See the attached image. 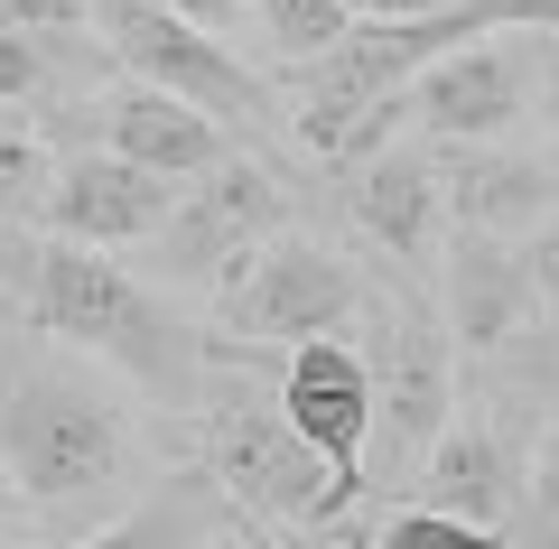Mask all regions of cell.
<instances>
[{"label": "cell", "mask_w": 559, "mask_h": 549, "mask_svg": "<svg viewBox=\"0 0 559 549\" xmlns=\"http://www.w3.org/2000/svg\"><path fill=\"white\" fill-rule=\"evenodd\" d=\"M373 549H503V530H485V522H448V512H429V503H401L392 522H382Z\"/></svg>", "instance_id": "obj_21"}, {"label": "cell", "mask_w": 559, "mask_h": 549, "mask_svg": "<svg viewBox=\"0 0 559 549\" xmlns=\"http://www.w3.org/2000/svg\"><path fill=\"white\" fill-rule=\"evenodd\" d=\"M178 205V177H150L112 150H75L47 187V234L84 242V252H121V242H150Z\"/></svg>", "instance_id": "obj_14"}, {"label": "cell", "mask_w": 559, "mask_h": 549, "mask_svg": "<svg viewBox=\"0 0 559 549\" xmlns=\"http://www.w3.org/2000/svg\"><path fill=\"white\" fill-rule=\"evenodd\" d=\"M280 410L326 466V522L364 493V438H373V373L345 335H308L280 354Z\"/></svg>", "instance_id": "obj_10"}, {"label": "cell", "mask_w": 559, "mask_h": 549, "mask_svg": "<svg viewBox=\"0 0 559 549\" xmlns=\"http://www.w3.org/2000/svg\"><path fill=\"white\" fill-rule=\"evenodd\" d=\"M84 121H94V140L112 158H131V168L150 177H205L215 158H234V140H224L215 112H197V103L159 94V84H121V94H94L84 103Z\"/></svg>", "instance_id": "obj_16"}, {"label": "cell", "mask_w": 559, "mask_h": 549, "mask_svg": "<svg viewBox=\"0 0 559 549\" xmlns=\"http://www.w3.org/2000/svg\"><path fill=\"white\" fill-rule=\"evenodd\" d=\"M252 10H261V28H271L280 65L318 57V47H336L345 28H355V10H345V0H252Z\"/></svg>", "instance_id": "obj_20"}, {"label": "cell", "mask_w": 559, "mask_h": 549, "mask_svg": "<svg viewBox=\"0 0 559 549\" xmlns=\"http://www.w3.org/2000/svg\"><path fill=\"white\" fill-rule=\"evenodd\" d=\"M345 215L392 271H429L448 242V187H439V140L392 131L382 150H364L345 168Z\"/></svg>", "instance_id": "obj_11"}, {"label": "cell", "mask_w": 559, "mask_h": 549, "mask_svg": "<svg viewBox=\"0 0 559 549\" xmlns=\"http://www.w3.org/2000/svg\"><path fill=\"white\" fill-rule=\"evenodd\" d=\"M355 20H419V10H439V0H345Z\"/></svg>", "instance_id": "obj_28"}, {"label": "cell", "mask_w": 559, "mask_h": 549, "mask_svg": "<svg viewBox=\"0 0 559 549\" xmlns=\"http://www.w3.org/2000/svg\"><path fill=\"white\" fill-rule=\"evenodd\" d=\"M280 224H289V187H280L261 158H215L205 177H187L178 205H168V224L150 242H159V271L168 279H234L242 252L252 242H271Z\"/></svg>", "instance_id": "obj_9"}, {"label": "cell", "mask_w": 559, "mask_h": 549, "mask_svg": "<svg viewBox=\"0 0 559 549\" xmlns=\"http://www.w3.org/2000/svg\"><path fill=\"white\" fill-rule=\"evenodd\" d=\"M197 466L215 493L261 530H308L326 522V466L289 410H280V345H242V335H205V392H197Z\"/></svg>", "instance_id": "obj_2"}, {"label": "cell", "mask_w": 559, "mask_h": 549, "mask_svg": "<svg viewBox=\"0 0 559 549\" xmlns=\"http://www.w3.org/2000/svg\"><path fill=\"white\" fill-rule=\"evenodd\" d=\"M522 456H532V438L503 419V401L485 392L476 410H448V429L429 438V456L411 466V503H429V512H448V522H485V530H503L513 522V503H522Z\"/></svg>", "instance_id": "obj_12"}, {"label": "cell", "mask_w": 559, "mask_h": 549, "mask_svg": "<svg viewBox=\"0 0 559 549\" xmlns=\"http://www.w3.org/2000/svg\"><path fill=\"white\" fill-rule=\"evenodd\" d=\"M28 522H38V503H28V493L0 475V549H28Z\"/></svg>", "instance_id": "obj_25"}, {"label": "cell", "mask_w": 559, "mask_h": 549, "mask_svg": "<svg viewBox=\"0 0 559 549\" xmlns=\"http://www.w3.org/2000/svg\"><path fill=\"white\" fill-rule=\"evenodd\" d=\"M457 38H495V28H540L559 38V0H439Z\"/></svg>", "instance_id": "obj_22"}, {"label": "cell", "mask_w": 559, "mask_h": 549, "mask_svg": "<svg viewBox=\"0 0 559 549\" xmlns=\"http://www.w3.org/2000/svg\"><path fill=\"white\" fill-rule=\"evenodd\" d=\"M131 466H140V438L112 410V392H94L75 363H47V354L10 363V382H0V475L38 512L112 503L131 485Z\"/></svg>", "instance_id": "obj_3"}, {"label": "cell", "mask_w": 559, "mask_h": 549, "mask_svg": "<svg viewBox=\"0 0 559 549\" xmlns=\"http://www.w3.org/2000/svg\"><path fill=\"white\" fill-rule=\"evenodd\" d=\"M540 94V38H457L401 84V112L419 140H513V121Z\"/></svg>", "instance_id": "obj_8"}, {"label": "cell", "mask_w": 559, "mask_h": 549, "mask_svg": "<svg viewBox=\"0 0 559 549\" xmlns=\"http://www.w3.org/2000/svg\"><path fill=\"white\" fill-rule=\"evenodd\" d=\"M0 279H20L28 326H38V335L121 363L159 410H197V392H205V335L187 326L159 289H140L121 261L84 252V242H57V234H47V242H10V234H0Z\"/></svg>", "instance_id": "obj_1"}, {"label": "cell", "mask_w": 559, "mask_h": 549, "mask_svg": "<svg viewBox=\"0 0 559 549\" xmlns=\"http://www.w3.org/2000/svg\"><path fill=\"white\" fill-rule=\"evenodd\" d=\"M224 493H215V475L205 466H187V475H168L159 493L140 512H121V522H103V530H84L75 549H224Z\"/></svg>", "instance_id": "obj_17"}, {"label": "cell", "mask_w": 559, "mask_h": 549, "mask_svg": "<svg viewBox=\"0 0 559 549\" xmlns=\"http://www.w3.org/2000/svg\"><path fill=\"white\" fill-rule=\"evenodd\" d=\"M47 187H57V150L28 121V103H0V224L47 215Z\"/></svg>", "instance_id": "obj_18"}, {"label": "cell", "mask_w": 559, "mask_h": 549, "mask_svg": "<svg viewBox=\"0 0 559 549\" xmlns=\"http://www.w3.org/2000/svg\"><path fill=\"white\" fill-rule=\"evenodd\" d=\"M215 308H224V326L242 335V345H308V335H336V326H355V308H364V271L336 252V242H318V234H271V242H252L242 252V271L215 289Z\"/></svg>", "instance_id": "obj_6"}, {"label": "cell", "mask_w": 559, "mask_h": 549, "mask_svg": "<svg viewBox=\"0 0 559 549\" xmlns=\"http://www.w3.org/2000/svg\"><path fill=\"white\" fill-rule=\"evenodd\" d=\"M522 261H532V289H540V308H550V317H559V215H550V224H540V234H532V242H522Z\"/></svg>", "instance_id": "obj_24"}, {"label": "cell", "mask_w": 559, "mask_h": 549, "mask_svg": "<svg viewBox=\"0 0 559 549\" xmlns=\"http://www.w3.org/2000/svg\"><path fill=\"white\" fill-rule=\"evenodd\" d=\"M439 187H448V224H466V234L522 242L559 215V168L532 150H503V140H448Z\"/></svg>", "instance_id": "obj_15"}, {"label": "cell", "mask_w": 559, "mask_h": 549, "mask_svg": "<svg viewBox=\"0 0 559 549\" xmlns=\"http://www.w3.org/2000/svg\"><path fill=\"white\" fill-rule=\"evenodd\" d=\"M103 47L131 65V84H159V94L197 103V112H215L224 131H242V121L271 112V84H261L215 28L178 20L168 0H103Z\"/></svg>", "instance_id": "obj_7"}, {"label": "cell", "mask_w": 559, "mask_h": 549, "mask_svg": "<svg viewBox=\"0 0 559 549\" xmlns=\"http://www.w3.org/2000/svg\"><path fill=\"white\" fill-rule=\"evenodd\" d=\"M66 0H0V28H66Z\"/></svg>", "instance_id": "obj_26"}, {"label": "cell", "mask_w": 559, "mask_h": 549, "mask_svg": "<svg viewBox=\"0 0 559 549\" xmlns=\"http://www.w3.org/2000/svg\"><path fill=\"white\" fill-rule=\"evenodd\" d=\"M168 10H178V20H197V28H215V38H224V28H234L242 10H252V0H168Z\"/></svg>", "instance_id": "obj_27"}, {"label": "cell", "mask_w": 559, "mask_h": 549, "mask_svg": "<svg viewBox=\"0 0 559 549\" xmlns=\"http://www.w3.org/2000/svg\"><path fill=\"white\" fill-rule=\"evenodd\" d=\"M66 10H84V0H66Z\"/></svg>", "instance_id": "obj_29"}, {"label": "cell", "mask_w": 559, "mask_h": 549, "mask_svg": "<svg viewBox=\"0 0 559 549\" xmlns=\"http://www.w3.org/2000/svg\"><path fill=\"white\" fill-rule=\"evenodd\" d=\"M503 549H559V410L540 419L532 456H522V503L503 522Z\"/></svg>", "instance_id": "obj_19"}, {"label": "cell", "mask_w": 559, "mask_h": 549, "mask_svg": "<svg viewBox=\"0 0 559 549\" xmlns=\"http://www.w3.org/2000/svg\"><path fill=\"white\" fill-rule=\"evenodd\" d=\"M364 373H373V438H364V493H401L429 438L457 410V335L439 298H419L411 271L364 279Z\"/></svg>", "instance_id": "obj_4"}, {"label": "cell", "mask_w": 559, "mask_h": 549, "mask_svg": "<svg viewBox=\"0 0 559 549\" xmlns=\"http://www.w3.org/2000/svg\"><path fill=\"white\" fill-rule=\"evenodd\" d=\"M448 47H457L448 10H419V20H355L336 47H318V57L289 65V131H299L318 158L355 168L364 150L392 140L373 112H392V94L429 57H448Z\"/></svg>", "instance_id": "obj_5"}, {"label": "cell", "mask_w": 559, "mask_h": 549, "mask_svg": "<svg viewBox=\"0 0 559 549\" xmlns=\"http://www.w3.org/2000/svg\"><path fill=\"white\" fill-rule=\"evenodd\" d=\"M47 28H0V103H38L57 84V57H47Z\"/></svg>", "instance_id": "obj_23"}, {"label": "cell", "mask_w": 559, "mask_h": 549, "mask_svg": "<svg viewBox=\"0 0 559 549\" xmlns=\"http://www.w3.org/2000/svg\"><path fill=\"white\" fill-rule=\"evenodd\" d=\"M439 317H448V335H457L466 354L522 345V335L540 326V289H532L522 242L448 224V242H439Z\"/></svg>", "instance_id": "obj_13"}]
</instances>
